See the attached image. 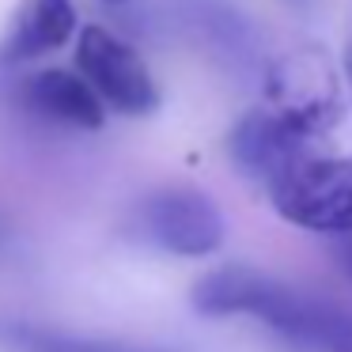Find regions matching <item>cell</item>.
I'll return each instance as SVG.
<instances>
[{
	"label": "cell",
	"mask_w": 352,
	"mask_h": 352,
	"mask_svg": "<svg viewBox=\"0 0 352 352\" xmlns=\"http://www.w3.org/2000/svg\"><path fill=\"white\" fill-rule=\"evenodd\" d=\"M193 307L208 318L250 314L280 337L314 352H352V311L326 296L258 273L250 265H223L201 276L193 288Z\"/></svg>",
	"instance_id": "obj_1"
},
{
	"label": "cell",
	"mask_w": 352,
	"mask_h": 352,
	"mask_svg": "<svg viewBox=\"0 0 352 352\" xmlns=\"http://www.w3.org/2000/svg\"><path fill=\"white\" fill-rule=\"evenodd\" d=\"M273 193V208L288 223L307 231L352 235V160H307L284 175Z\"/></svg>",
	"instance_id": "obj_2"
},
{
	"label": "cell",
	"mask_w": 352,
	"mask_h": 352,
	"mask_svg": "<svg viewBox=\"0 0 352 352\" xmlns=\"http://www.w3.org/2000/svg\"><path fill=\"white\" fill-rule=\"evenodd\" d=\"M76 69L80 76L91 84V91L102 99V107L118 110V114H152L160 107V91L140 61V54L129 42L114 38L102 27H84L76 42Z\"/></svg>",
	"instance_id": "obj_3"
},
{
	"label": "cell",
	"mask_w": 352,
	"mask_h": 352,
	"mask_svg": "<svg viewBox=\"0 0 352 352\" xmlns=\"http://www.w3.org/2000/svg\"><path fill=\"white\" fill-rule=\"evenodd\" d=\"M265 95H269V110H276L288 122L303 125L314 137L329 133L341 122L337 76L326 65V57L311 54V50L280 57L265 76Z\"/></svg>",
	"instance_id": "obj_4"
},
{
	"label": "cell",
	"mask_w": 352,
	"mask_h": 352,
	"mask_svg": "<svg viewBox=\"0 0 352 352\" xmlns=\"http://www.w3.org/2000/svg\"><path fill=\"white\" fill-rule=\"evenodd\" d=\"M140 235L178 258H208L223 243V220L205 193L170 186L140 205Z\"/></svg>",
	"instance_id": "obj_5"
},
{
	"label": "cell",
	"mask_w": 352,
	"mask_h": 352,
	"mask_svg": "<svg viewBox=\"0 0 352 352\" xmlns=\"http://www.w3.org/2000/svg\"><path fill=\"white\" fill-rule=\"evenodd\" d=\"M314 140H318L314 133H307L303 125L288 122L284 114L265 107V110L246 114L235 125L228 148H231V160L250 178H258L265 186H276L299 163L314 160Z\"/></svg>",
	"instance_id": "obj_6"
},
{
	"label": "cell",
	"mask_w": 352,
	"mask_h": 352,
	"mask_svg": "<svg viewBox=\"0 0 352 352\" xmlns=\"http://www.w3.org/2000/svg\"><path fill=\"white\" fill-rule=\"evenodd\" d=\"M19 102L31 114L46 118V122H61L72 129H99L107 122V107L91 91L84 76H72L65 69L34 72L31 80H23L19 87Z\"/></svg>",
	"instance_id": "obj_7"
},
{
	"label": "cell",
	"mask_w": 352,
	"mask_h": 352,
	"mask_svg": "<svg viewBox=\"0 0 352 352\" xmlns=\"http://www.w3.org/2000/svg\"><path fill=\"white\" fill-rule=\"evenodd\" d=\"M72 34H76L72 0H23L8 38L0 42V65L31 61L50 50H61Z\"/></svg>",
	"instance_id": "obj_8"
},
{
	"label": "cell",
	"mask_w": 352,
	"mask_h": 352,
	"mask_svg": "<svg viewBox=\"0 0 352 352\" xmlns=\"http://www.w3.org/2000/svg\"><path fill=\"white\" fill-rule=\"evenodd\" d=\"M4 337L19 352H140V349H125V344L69 337V333H54V329H38V326H12V329H4Z\"/></svg>",
	"instance_id": "obj_9"
},
{
	"label": "cell",
	"mask_w": 352,
	"mask_h": 352,
	"mask_svg": "<svg viewBox=\"0 0 352 352\" xmlns=\"http://www.w3.org/2000/svg\"><path fill=\"white\" fill-rule=\"evenodd\" d=\"M190 19H193L197 31L208 34V42H212L220 54H239V57L246 54V23L231 8H223V4H216V0L212 4L201 0V4H193Z\"/></svg>",
	"instance_id": "obj_10"
},
{
	"label": "cell",
	"mask_w": 352,
	"mask_h": 352,
	"mask_svg": "<svg viewBox=\"0 0 352 352\" xmlns=\"http://www.w3.org/2000/svg\"><path fill=\"white\" fill-rule=\"evenodd\" d=\"M337 265H341V273L352 280V235H344L341 243H337Z\"/></svg>",
	"instance_id": "obj_11"
},
{
	"label": "cell",
	"mask_w": 352,
	"mask_h": 352,
	"mask_svg": "<svg viewBox=\"0 0 352 352\" xmlns=\"http://www.w3.org/2000/svg\"><path fill=\"white\" fill-rule=\"evenodd\" d=\"M349 80H352V54H349Z\"/></svg>",
	"instance_id": "obj_12"
},
{
	"label": "cell",
	"mask_w": 352,
	"mask_h": 352,
	"mask_svg": "<svg viewBox=\"0 0 352 352\" xmlns=\"http://www.w3.org/2000/svg\"><path fill=\"white\" fill-rule=\"evenodd\" d=\"M110 4H125V0H110Z\"/></svg>",
	"instance_id": "obj_13"
}]
</instances>
